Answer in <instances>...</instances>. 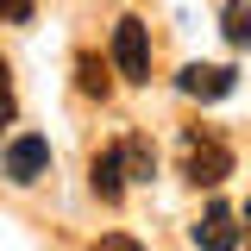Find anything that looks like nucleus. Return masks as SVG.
<instances>
[{
	"label": "nucleus",
	"instance_id": "nucleus-1",
	"mask_svg": "<svg viewBox=\"0 0 251 251\" xmlns=\"http://www.w3.org/2000/svg\"><path fill=\"white\" fill-rule=\"evenodd\" d=\"M182 176L195 188H220L232 176V145L220 132H207V126H188L182 132Z\"/></svg>",
	"mask_w": 251,
	"mask_h": 251
},
{
	"label": "nucleus",
	"instance_id": "nucleus-2",
	"mask_svg": "<svg viewBox=\"0 0 251 251\" xmlns=\"http://www.w3.org/2000/svg\"><path fill=\"white\" fill-rule=\"evenodd\" d=\"M113 69L126 82H151V25L132 19V13L113 25Z\"/></svg>",
	"mask_w": 251,
	"mask_h": 251
},
{
	"label": "nucleus",
	"instance_id": "nucleus-3",
	"mask_svg": "<svg viewBox=\"0 0 251 251\" xmlns=\"http://www.w3.org/2000/svg\"><path fill=\"white\" fill-rule=\"evenodd\" d=\"M0 170H6V182H13V188L44 182V176H50V145H44L38 132H19V138L0 151Z\"/></svg>",
	"mask_w": 251,
	"mask_h": 251
},
{
	"label": "nucleus",
	"instance_id": "nucleus-4",
	"mask_svg": "<svg viewBox=\"0 0 251 251\" xmlns=\"http://www.w3.org/2000/svg\"><path fill=\"white\" fill-rule=\"evenodd\" d=\"M176 88L188 100H226V94L239 88V69L232 63H188L182 75H176Z\"/></svg>",
	"mask_w": 251,
	"mask_h": 251
},
{
	"label": "nucleus",
	"instance_id": "nucleus-5",
	"mask_svg": "<svg viewBox=\"0 0 251 251\" xmlns=\"http://www.w3.org/2000/svg\"><path fill=\"white\" fill-rule=\"evenodd\" d=\"M239 232H245V226H239V214H232V207H220V201L195 220V226H188L195 251H239Z\"/></svg>",
	"mask_w": 251,
	"mask_h": 251
},
{
	"label": "nucleus",
	"instance_id": "nucleus-6",
	"mask_svg": "<svg viewBox=\"0 0 251 251\" xmlns=\"http://www.w3.org/2000/svg\"><path fill=\"white\" fill-rule=\"evenodd\" d=\"M126 182H132V170H126V145H107V151L88 163V188L100 195V201H107V207H120Z\"/></svg>",
	"mask_w": 251,
	"mask_h": 251
},
{
	"label": "nucleus",
	"instance_id": "nucleus-7",
	"mask_svg": "<svg viewBox=\"0 0 251 251\" xmlns=\"http://www.w3.org/2000/svg\"><path fill=\"white\" fill-rule=\"evenodd\" d=\"M75 88L88 94V100H107L113 94V75H107V63L94 57V50H75Z\"/></svg>",
	"mask_w": 251,
	"mask_h": 251
},
{
	"label": "nucleus",
	"instance_id": "nucleus-8",
	"mask_svg": "<svg viewBox=\"0 0 251 251\" xmlns=\"http://www.w3.org/2000/svg\"><path fill=\"white\" fill-rule=\"evenodd\" d=\"M220 31L232 50H251V0H226L220 6Z\"/></svg>",
	"mask_w": 251,
	"mask_h": 251
},
{
	"label": "nucleus",
	"instance_id": "nucleus-9",
	"mask_svg": "<svg viewBox=\"0 0 251 251\" xmlns=\"http://www.w3.org/2000/svg\"><path fill=\"white\" fill-rule=\"evenodd\" d=\"M120 145H126V170H132V182H151V176H157L151 138H120Z\"/></svg>",
	"mask_w": 251,
	"mask_h": 251
},
{
	"label": "nucleus",
	"instance_id": "nucleus-10",
	"mask_svg": "<svg viewBox=\"0 0 251 251\" xmlns=\"http://www.w3.org/2000/svg\"><path fill=\"white\" fill-rule=\"evenodd\" d=\"M19 120V94H13V69H6V57H0V126Z\"/></svg>",
	"mask_w": 251,
	"mask_h": 251
},
{
	"label": "nucleus",
	"instance_id": "nucleus-11",
	"mask_svg": "<svg viewBox=\"0 0 251 251\" xmlns=\"http://www.w3.org/2000/svg\"><path fill=\"white\" fill-rule=\"evenodd\" d=\"M88 251H145V245H138L132 232H100V239H94Z\"/></svg>",
	"mask_w": 251,
	"mask_h": 251
},
{
	"label": "nucleus",
	"instance_id": "nucleus-12",
	"mask_svg": "<svg viewBox=\"0 0 251 251\" xmlns=\"http://www.w3.org/2000/svg\"><path fill=\"white\" fill-rule=\"evenodd\" d=\"M0 19H13V25H25V19H31V0H0Z\"/></svg>",
	"mask_w": 251,
	"mask_h": 251
},
{
	"label": "nucleus",
	"instance_id": "nucleus-13",
	"mask_svg": "<svg viewBox=\"0 0 251 251\" xmlns=\"http://www.w3.org/2000/svg\"><path fill=\"white\" fill-rule=\"evenodd\" d=\"M239 220H245V232H251V201H245V214H239Z\"/></svg>",
	"mask_w": 251,
	"mask_h": 251
}]
</instances>
